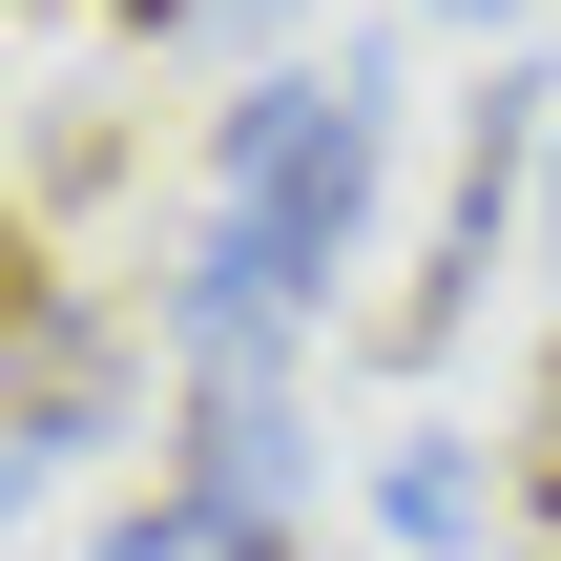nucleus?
I'll use <instances>...</instances> for the list:
<instances>
[{
    "label": "nucleus",
    "mask_w": 561,
    "mask_h": 561,
    "mask_svg": "<svg viewBox=\"0 0 561 561\" xmlns=\"http://www.w3.org/2000/svg\"><path fill=\"white\" fill-rule=\"evenodd\" d=\"M229 208H208V250L250 271V291H291V312H333V271L375 250V187H396V42H333V62H271L250 104H229Z\"/></svg>",
    "instance_id": "1"
},
{
    "label": "nucleus",
    "mask_w": 561,
    "mask_h": 561,
    "mask_svg": "<svg viewBox=\"0 0 561 561\" xmlns=\"http://www.w3.org/2000/svg\"><path fill=\"white\" fill-rule=\"evenodd\" d=\"M167 354H187V500L208 520L291 500L312 479V437H291V291H250L229 250H187L167 271Z\"/></svg>",
    "instance_id": "2"
},
{
    "label": "nucleus",
    "mask_w": 561,
    "mask_h": 561,
    "mask_svg": "<svg viewBox=\"0 0 561 561\" xmlns=\"http://www.w3.org/2000/svg\"><path fill=\"white\" fill-rule=\"evenodd\" d=\"M0 354H21V479H83V458L146 416V333L62 271V229L0 250Z\"/></svg>",
    "instance_id": "3"
},
{
    "label": "nucleus",
    "mask_w": 561,
    "mask_h": 561,
    "mask_svg": "<svg viewBox=\"0 0 561 561\" xmlns=\"http://www.w3.org/2000/svg\"><path fill=\"white\" fill-rule=\"evenodd\" d=\"M500 520H520V500H500L458 437H396V458H375V541H396V561H479Z\"/></svg>",
    "instance_id": "4"
},
{
    "label": "nucleus",
    "mask_w": 561,
    "mask_h": 561,
    "mask_svg": "<svg viewBox=\"0 0 561 561\" xmlns=\"http://www.w3.org/2000/svg\"><path fill=\"white\" fill-rule=\"evenodd\" d=\"M83 187H125V125H104V104H62V125L21 146V229H62Z\"/></svg>",
    "instance_id": "5"
},
{
    "label": "nucleus",
    "mask_w": 561,
    "mask_h": 561,
    "mask_svg": "<svg viewBox=\"0 0 561 561\" xmlns=\"http://www.w3.org/2000/svg\"><path fill=\"white\" fill-rule=\"evenodd\" d=\"M500 500H520V520H561V354H541V396H520V458H500Z\"/></svg>",
    "instance_id": "6"
},
{
    "label": "nucleus",
    "mask_w": 561,
    "mask_h": 561,
    "mask_svg": "<svg viewBox=\"0 0 561 561\" xmlns=\"http://www.w3.org/2000/svg\"><path fill=\"white\" fill-rule=\"evenodd\" d=\"M83 561H208V500H146V520H104Z\"/></svg>",
    "instance_id": "7"
},
{
    "label": "nucleus",
    "mask_w": 561,
    "mask_h": 561,
    "mask_svg": "<svg viewBox=\"0 0 561 561\" xmlns=\"http://www.w3.org/2000/svg\"><path fill=\"white\" fill-rule=\"evenodd\" d=\"M208 561H312V520H291V500H250V520H208Z\"/></svg>",
    "instance_id": "8"
},
{
    "label": "nucleus",
    "mask_w": 561,
    "mask_h": 561,
    "mask_svg": "<svg viewBox=\"0 0 561 561\" xmlns=\"http://www.w3.org/2000/svg\"><path fill=\"white\" fill-rule=\"evenodd\" d=\"M541 291H561V146H541Z\"/></svg>",
    "instance_id": "9"
},
{
    "label": "nucleus",
    "mask_w": 561,
    "mask_h": 561,
    "mask_svg": "<svg viewBox=\"0 0 561 561\" xmlns=\"http://www.w3.org/2000/svg\"><path fill=\"white\" fill-rule=\"evenodd\" d=\"M104 21H125V42H167V21H187V0H104Z\"/></svg>",
    "instance_id": "10"
},
{
    "label": "nucleus",
    "mask_w": 561,
    "mask_h": 561,
    "mask_svg": "<svg viewBox=\"0 0 561 561\" xmlns=\"http://www.w3.org/2000/svg\"><path fill=\"white\" fill-rule=\"evenodd\" d=\"M416 21H479V42H500V21H520V0H416Z\"/></svg>",
    "instance_id": "11"
}]
</instances>
